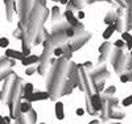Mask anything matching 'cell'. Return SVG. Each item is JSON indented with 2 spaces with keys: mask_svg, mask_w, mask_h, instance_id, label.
I'll return each instance as SVG.
<instances>
[{
  "mask_svg": "<svg viewBox=\"0 0 132 124\" xmlns=\"http://www.w3.org/2000/svg\"><path fill=\"white\" fill-rule=\"evenodd\" d=\"M91 38V35L89 32H86V30H81V32H77L75 33V36L70 40V44H71V48H73V50L75 52V50H78V49H81L83 45L87 42Z\"/></svg>",
  "mask_w": 132,
  "mask_h": 124,
  "instance_id": "cell-1",
  "label": "cell"
},
{
  "mask_svg": "<svg viewBox=\"0 0 132 124\" xmlns=\"http://www.w3.org/2000/svg\"><path fill=\"white\" fill-rule=\"evenodd\" d=\"M42 53L40 54V62H50V57L54 50V45L52 42V37H48L42 42Z\"/></svg>",
  "mask_w": 132,
  "mask_h": 124,
  "instance_id": "cell-2",
  "label": "cell"
},
{
  "mask_svg": "<svg viewBox=\"0 0 132 124\" xmlns=\"http://www.w3.org/2000/svg\"><path fill=\"white\" fill-rule=\"evenodd\" d=\"M111 50H112L111 42H108V40H104V42L99 46V58H98L99 63H103V62H106L110 58Z\"/></svg>",
  "mask_w": 132,
  "mask_h": 124,
  "instance_id": "cell-3",
  "label": "cell"
},
{
  "mask_svg": "<svg viewBox=\"0 0 132 124\" xmlns=\"http://www.w3.org/2000/svg\"><path fill=\"white\" fill-rule=\"evenodd\" d=\"M127 60H128V55H127V54H124V52H122V53L119 54V57L115 60V62L112 63L114 70H115L118 74L124 73L126 66H127Z\"/></svg>",
  "mask_w": 132,
  "mask_h": 124,
  "instance_id": "cell-4",
  "label": "cell"
},
{
  "mask_svg": "<svg viewBox=\"0 0 132 124\" xmlns=\"http://www.w3.org/2000/svg\"><path fill=\"white\" fill-rule=\"evenodd\" d=\"M90 106L93 108V111L95 112H99L103 107V99H102V95L99 93H93L90 95Z\"/></svg>",
  "mask_w": 132,
  "mask_h": 124,
  "instance_id": "cell-5",
  "label": "cell"
},
{
  "mask_svg": "<svg viewBox=\"0 0 132 124\" xmlns=\"http://www.w3.org/2000/svg\"><path fill=\"white\" fill-rule=\"evenodd\" d=\"M50 37H52V42L54 45V48L63 46L65 44H68L70 41L68 37H66L65 32H60V33H56V35H50Z\"/></svg>",
  "mask_w": 132,
  "mask_h": 124,
  "instance_id": "cell-6",
  "label": "cell"
},
{
  "mask_svg": "<svg viewBox=\"0 0 132 124\" xmlns=\"http://www.w3.org/2000/svg\"><path fill=\"white\" fill-rule=\"evenodd\" d=\"M46 99H50L49 91H35L32 95H29L25 100L33 103V102H37V100H46Z\"/></svg>",
  "mask_w": 132,
  "mask_h": 124,
  "instance_id": "cell-7",
  "label": "cell"
},
{
  "mask_svg": "<svg viewBox=\"0 0 132 124\" xmlns=\"http://www.w3.org/2000/svg\"><path fill=\"white\" fill-rule=\"evenodd\" d=\"M48 37H50V33H48V30H46L45 28H42V29L38 32V35L35 37V40H33V44H32V45H35V46H37V45H41Z\"/></svg>",
  "mask_w": 132,
  "mask_h": 124,
  "instance_id": "cell-8",
  "label": "cell"
},
{
  "mask_svg": "<svg viewBox=\"0 0 132 124\" xmlns=\"http://www.w3.org/2000/svg\"><path fill=\"white\" fill-rule=\"evenodd\" d=\"M5 57L11 58V60H16V61H21L25 55L23 52H19V50H15V49H9L7 48L5 49Z\"/></svg>",
  "mask_w": 132,
  "mask_h": 124,
  "instance_id": "cell-9",
  "label": "cell"
},
{
  "mask_svg": "<svg viewBox=\"0 0 132 124\" xmlns=\"http://www.w3.org/2000/svg\"><path fill=\"white\" fill-rule=\"evenodd\" d=\"M40 62V55H36V54H29L27 57H24L21 60V63H23L25 67L30 66V65H36Z\"/></svg>",
  "mask_w": 132,
  "mask_h": 124,
  "instance_id": "cell-10",
  "label": "cell"
},
{
  "mask_svg": "<svg viewBox=\"0 0 132 124\" xmlns=\"http://www.w3.org/2000/svg\"><path fill=\"white\" fill-rule=\"evenodd\" d=\"M69 27L68 21H60V22H56V24H53L52 27V32L50 35H56V33H60V32H65V29Z\"/></svg>",
  "mask_w": 132,
  "mask_h": 124,
  "instance_id": "cell-11",
  "label": "cell"
},
{
  "mask_svg": "<svg viewBox=\"0 0 132 124\" xmlns=\"http://www.w3.org/2000/svg\"><path fill=\"white\" fill-rule=\"evenodd\" d=\"M52 15H50V19H52V21H53V24H56V22H60V21H62L61 19H62V15H61V9H60V7H53L52 8Z\"/></svg>",
  "mask_w": 132,
  "mask_h": 124,
  "instance_id": "cell-12",
  "label": "cell"
},
{
  "mask_svg": "<svg viewBox=\"0 0 132 124\" xmlns=\"http://www.w3.org/2000/svg\"><path fill=\"white\" fill-rule=\"evenodd\" d=\"M73 87H75V85L70 81V79H65L63 85H62V88H61V94L60 95H68L71 93Z\"/></svg>",
  "mask_w": 132,
  "mask_h": 124,
  "instance_id": "cell-13",
  "label": "cell"
},
{
  "mask_svg": "<svg viewBox=\"0 0 132 124\" xmlns=\"http://www.w3.org/2000/svg\"><path fill=\"white\" fill-rule=\"evenodd\" d=\"M33 93H35V87H33V83H25L23 86V91H21V98L27 99L29 95H32Z\"/></svg>",
  "mask_w": 132,
  "mask_h": 124,
  "instance_id": "cell-14",
  "label": "cell"
},
{
  "mask_svg": "<svg viewBox=\"0 0 132 124\" xmlns=\"http://www.w3.org/2000/svg\"><path fill=\"white\" fill-rule=\"evenodd\" d=\"M116 19H118L116 11H108V12L106 13V16H104V19H103V21L107 25H110V24H114V22L116 21Z\"/></svg>",
  "mask_w": 132,
  "mask_h": 124,
  "instance_id": "cell-15",
  "label": "cell"
},
{
  "mask_svg": "<svg viewBox=\"0 0 132 124\" xmlns=\"http://www.w3.org/2000/svg\"><path fill=\"white\" fill-rule=\"evenodd\" d=\"M54 111H56V118L58 120H63L65 119V110H63V103L62 102H56Z\"/></svg>",
  "mask_w": 132,
  "mask_h": 124,
  "instance_id": "cell-16",
  "label": "cell"
},
{
  "mask_svg": "<svg viewBox=\"0 0 132 124\" xmlns=\"http://www.w3.org/2000/svg\"><path fill=\"white\" fill-rule=\"evenodd\" d=\"M62 52H63V57L66 58V60H71V57H73V53H74V50H73V48H71V44H70V41L68 42V44H65L63 46H62Z\"/></svg>",
  "mask_w": 132,
  "mask_h": 124,
  "instance_id": "cell-17",
  "label": "cell"
},
{
  "mask_svg": "<svg viewBox=\"0 0 132 124\" xmlns=\"http://www.w3.org/2000/svg\"><path fill=\"white\" fill-rule=\"evenodd\" d=\"M69 3L73 5L74 9H78V11H82L87 4V0H69Z\"/></svg>",
  "mask_w": 132,
  "mask_h": 124,
  "instance_id": "cell-18",
  "label": "cell"
},
{
  "mask_svg": "<svg viewBox=\"0 0 132 124\" xmlns=\"http://www.w3.org/2000/svg\"><path fill=\"white\" fill-rule=\"evenodd\" d=\"M116 32V28H115V24H110V25H107V28H106V30L103 32V38L104 40H108V38H111V36L114 35V33Z\"/></svg>",
  "mask_w": 132,
  "mask_h": 124,
  "instance_id": "cell-19",
  "label": "cell"
},
{
  "mask_svg": "<svg viewBox=\"0 0 132 124\" xmlns=\"http://www.w3.org/2000/svg\"><path fill=\"white\" fill-rule=\"evenodd\" d=\"M32 108H33V107H32V103L28 102V100H24V102L20 103V114H21V115H27Z\"/></svg>",
  "mask_w": 132,
  "mask_h": 124,
  "instance_id": "cell-20",
  "label": "cell"
},
{
  "mask_svg": "<svg viewBox=\"0 0 132 124\" xmlns=\"http://www.w3.org/2000/svg\"><path fill=\"white\" fill-rule=\"evenodd\" d=\"M115 93H116V87H115V86H110V87H107L104 91H103L102 99H107V98H110V96H112Z\"/></svg>",
  "mask_w": 132,
  "mask_h": 124,
  "instance_id": "cell-21",
  "label": "cell"
},
{
  "mask_svg": "<svg viewBox=\"0 0 132 124\" xmlns=\"http://www.w3.org/2000/svg\"><path fill=\"white\" fill-rule=\"evenodd\" d=\"M36 119H37V112L35 110H30L28 114H27V120H28V124H35L36 123Z\"/></svg>",
  "mask_w": 132,
  "mask_h": 124,
  "instance_id": "cell-22",
  "label": "cell"
},
{
  "mask_svg": "<svg viewBox=\"0 0 132 124\" xmlns=\"http://www.w3.org/2000/svg\"><path fill=\"white\" fill-rule=\"evenodd\" d=\"M49 67V62H40L38 63V69H37V73H40V75H44L46 73Z\"/></svg>",
  "mask_w": 132,
  "mask_h": 124,
  "instance_id": "cell-23",
  "label": "cell"
},
{
  "mask_svg": "<svg viewBox=\"0 0 132 124\" xmlns=\"http://www.w3.org/2000/svg\"><path fill=\"white\" fill-rule=\"evenodd\" d=\"M65 35H66V37H68L69 40H71L74 36H75V28L74 27H68V28H66L65 29Z\"/></svg>",
  "mask_w": 132,
  "mask_h": 124,
  "instance_id": "cell-24",
  "label": "cell"
},
{
  "mask_svg": "<svg viewBox=\"0 0 132 124\" xmlns=\"http://www.w3.org/2000/svg\"><path fill=\"white\" fill-rule=\"evenodd\" d=\"M37 69H38V63H36V65H30V66L27 67L25 74H27V75H33V73H36Z\"/></svg>",
  "mask_w": 132,
  "mask_h": 124,
  "instance_id": "cell-25",
  "label": "cell"
},
{
  "mask_svg": "<svg viewBox=\"0 0 132 124\" xmlns=\"http://www.w3.org/2000/svg\"><path fill=\"white\" fill-rule=\"evenodd\" d=\"M122 106H123V107H129V106H132V95H128L127 98H124V99L122 100Z\"/></svg>",
  "mask_w": 132,
  "mask_h": 124,
  "instance_id": "cell-26",
  "label": "cell"
},
{
  "mask_svg": "<svg viewBox=\"0 0 132 124\" xmlns=\"http://www.w3.org/2000/svg\"><path fill=\"white\" fill-rule=\"evenodd\" d=\"M8 46H9V40L7 37H2V38H0V48L7 49Z\"/></svg>",
  "mask_w": 132,
  "mask_h": 124,
  "instance_id": "cell-27",
  "label": "cell"
},
{
  "mask_svg": "<svg viewBox=\"0 0 132 124\" xmlns=\"http://www.w3.org/2000/svg\"><path fill=\"white\" fill-rule=\"evenodd\" d=\"M53 54L56 55V57H58V58L63 57V52H62V46H57V48H54V50H53Z\"/></svg>",
  "mask_w": 132,
  "mask_h": 124,
  "instance_id": "cell-28",
  "label": "cell"
},
{
  "mask_svg": "<svg viewBox=\"0 0 132 124\" xmlns=\"http://www.w3.org/2000/svg\"><path fill=\"white\" fill-rule=\"evenodd\" d=\"M115 2L118 3L119 7H122V8H128L131 5V3L128 2V0H115Z\"/></svg>",
  "mask_w": 132,
  "mask_h": 124,
  "instance_id": "cell-29",
  "label": "cell"
},
{
  "mask_svg": "<svg viewBox=\"0 0 132 124\" xmlns=\"http://www.w3.org/2000/svg\"><path fill=\"white\" fill-rule=\"evenodd\" d=\"M114 46H115V48H119V49H123V48L126 46V41L122 40V38H120V40H116L115 44H114Z\"/></svg>",
  "mask_w": 132,
  "mask_h": 124,
  "instance_id": "cell-30",
  "label": "cell"
},
{
  "mask_svg": "<svg viewBox=\"0 0 132 124\" xmlns=\"http://www.w3.org/2000/svg\"><path fill=\"white\" fill-rule=\"evenodd\" d=\"M119 79H120V82H122V83H128V82H129L127 73H122V74H119Z\"/></svg>",
  "mask_w": 132,
  "mask_h": 124,
  "instance_id": "cell-31",
  "label": "cell"
},
{
  "mask_svg": "<svg viewBox=\"0 0 132 124\" xmlns=\"http://www.w3.org/2000/svg\"><path fill=\"white\" fill-rule=\"evenodd\" d=\"M131 38H132V36H131V33H129L128 30H126V32L122 33V40H124L126 42H127L128 40H131Z\"/></svg>",
  "mask_w": 132,
  "mask_h": 124,
  "instance_id": "cell-32",
  "label": "cell"
},
{
  "mask_svg": "<svg viewBox=\"0 0 132 124\" xmlns=\"http://www.w3.org/2000/svg\"><path fill=\"white\" fill-rule=\"evenodd\" d=\"M126 69L129 71L132 70V55H128V60H127V66H126Z\"/></svg>",
  "mask_w": 132,
  "mask_h": 124,
  "instance_id": "cell-33",
  "label": "cell"
},
{
  "mask_svg": "<svg viewBox=\"0 0 132 124\" xmlns=\"http://www.w3.org/2000/svg\"><path fill=\"white\" fill-rule=\"evenodd\" d=\"M82 66L85 67L87 71H89V69H93V62H91V61H87V62H85V65H82Z\"/></svg>",
  "mask_w": 132,
  "mask_h": 124,
  "instance_id": "cell-34",
  "label": "cell"
},
{
  "mask_svg": "<svg viewBox=\"0 0 132 124\" xmlns=\"http://www.w3.org/2000/svg\"><path fill=\"white\" fill-rule=\"evenodd\" d=\"M75 114L78 115V116H83V115H85V110H83L82 107H79V108H77V111H75Z\"/></svg>",
  "mask_w": 132,
  "mask_h": 124,
  "instance_id": "cell-35",
  "label": "cell"
},
{
  "mask_svg": "<svg viewBox=\"0 0 132 124\" xmlns=\"http://www.w3.org/2000/svg\"><path fill=\"white\" fill-rule=\"evenodd\" d=\"M77 17H78V20L85 19V12H83V11H78V13H77Z\"/></svg>",
  "mask_w": 132,
  "mask_h": 124,
  "instance_id": "cell-36",
  "label": "cell"
},
{
  "mask_svg": "<svg viewBox=\"0 0 132 124\" xmlns=\"http://www.w3.org/2000/svg\"><path fill=\"white\" fill-rule=\"evenodd\" d=\"M126 46L128 48V50H132V38H131V40H128V41L126 42Z\"/></svg>",
  "mask_w": 132,
  "mask_h": 124,
  "instance_id": "cell-37",
  "label": "cell"
},
{
  "mask_svg": "<svg viewBox=\"0 0 132 124\" xmlns=\"http://www.w3.org/2000/svg\"><path fill=\"white\" fill-rule=\"evenodd\" d=\"M127 75H128V79H129V82H132V70L127 71Z\"/></svg>",
  "mask_w": 132,
  "mask_h": 124,
  "instance_id": "cell-38",
  "label": "cell"
},
{
  "mask_svg": "<svg viewBox=\"0 0 132 124\" xmlns=\"http://www.w3.org/2000/svg\"><path fill=\"white\" fill-rule=\"evenodd\" d=\"M37 3H40L44 7H46V0H37Z\"/></svg>",
  "mask_w": 132,
  "mask_h": 124,
  "instance_id": "cell-39",
  "label": "cell"
},
{
  "mask_svg": "<svg viewBox=\"0 0 132 124\" xmlns=\"http://www.w3.org/2000/svg\"><path fill=\"white\" fill-rule=\"evenodd\" d=\"M89 124H101V121H99L98 119H95V120H91Z\"/></svg>",
  "mask_w": 132,
  "mask_h": 124,
  "instance_id": "cell-40",
  "label": "cell"
},
{
  "mask_svg": "<svg viewBox=\"0 0 132 124\" xmlns=\"http://www.w3.org/2000/svg\"><path fill=\"white\" fill-rule=\"evenodd\" d=\"M3 119H4V121H5V123H8V124H9V121H11V118H9V116H3Z\"/></svg>",
  "mask_w": 132,
  "mask_h": 124,
  "instance_id": "cell-41",
  "label": "cell"
},
{
  "mask_svg": "<svg viewBox=\"0 0 132 124\" xmlns=\"http://www.w3.org/2000/svg\"><path fill=\"white\" fill-rule=\"evenodd\" d=\"M60 3H61V4H63V5H66V4L69 3V0H60Z\"/></svg>",
  "mask_w": 132,
  "mask_h": 124,
  "instance_id": "cell-42",
  "label": "cell"
},
{
  "mask_svg": "<svg viewBox=\"0 0 132 124\" xmlns=\"http://www.w3.org/2000/svg\"><path fill=\"white\" fill-rule=\"evenodd\" d=\"M94 2H108V3H111L112 0H93V3H94Z\"/></svg>",
  "mask_w": 132,
  "mask_h": 124,
  "instance_id": "cell-43",
  "label": "cell"
},
{
  "mask_svg": "<svg viewBox=\"0 0 132 124\" xmlns=\"http://www.w3.org/2000/svg\"><path fill=\"white\" fill-rule=\"evenodd\" d=\"M128 11H129V13H131V15H132V3H131V5H129V7H128Z\"/></svg>",
  "mask_w": 132,
  "mask_h": 124,
  "instance_id": "cell-44",
  "label": "cell"
},
{
  "mask_svg": "<svg viewBox=\"0 0 132 124\" xmlns=\"http://www.w3.org/2000/svg\"><path fill=\"white\" fill-rule=\"evenodd\" d=\"M87 3H89V4H91V3H93V0H87Z\"/></svg>",
  "mask_w": 132,
  "mask_h": 124,
  "instance_id": "cell-45",
  "label": "cell"
},
{
  "mask_svg": "<svg viewBox=\"0 0 132 124\" xmlns=\"http://www.w3.org/2000/svg\"><path fill=\"white\" fill-rule=\"evenodd\" d=\"M129 55H132V50H129Z\"/></svg>",
  "mask_w": 132,
  "mask_h": 124,
  "instance_id": "cell-46",
  "label": "cell"
},
{
  "mask_svg": "<svg viewBox=\"0 0 132 124\" xmlns=\"http://www.w3.org/2000/svg\"><path fill=\"white\" fill-rule=\"evenodd\" d=\"M52 2H60V0H52Z\"/></svg>",
  "mask_w": 132,
  "mask_h": 124,
  "instance_id": "cell-47",
  "label": "cell"
},
{
  "mask_svg": "<svg viewBox=\"0 0 132 124\" xmlns=\"http://www.w3.org/2000/svg\"><path fill=\"white\" fill-rule=\"evenodd\" d=\"M40 124H46V123H40Z\"/></svg>",
  "mask_w": 132,
  "mask_h": 124,
  "instance_id": "cell-48",
  "label": "cell"
},
{
  "mask_svg": "<svg viewBox=\"0 0 132 124\" xmlns=\"http://www.w3.org/2000/svg\"><path fill=\"white\" fill-rule=\"evenodd\" d=\"M25 124H27V123H25Z\"/></svg>",
  "mask_w": 132,
  "mask_h": 124,
  "instance_id": "cell-49",
  "label": "cell"
}]
</instances>
